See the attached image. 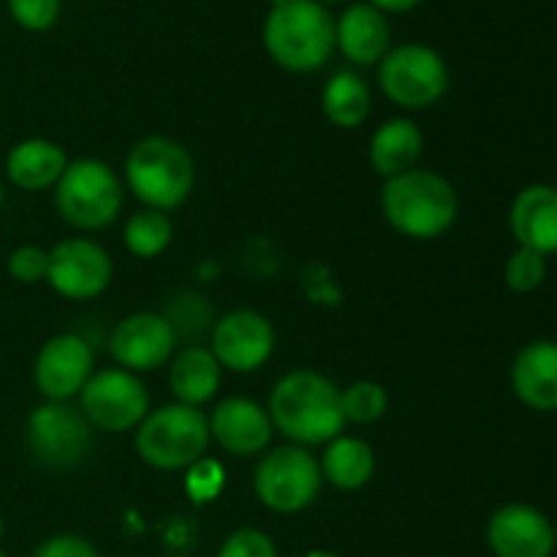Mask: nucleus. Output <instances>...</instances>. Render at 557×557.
<instances>
[{"label": "nucleus", "instance_id": "nucleus-1", "mask_svg": "<svg viewBox=\"0 0 557 557\" xmlns=\"http://www.w3.org/2000/svg\"><path fill=\"white\" fill-rule=\"evenodd\" d=\"M267 413L272 428L294 441V446L330 444L346 428L341 389L326 375L308 368L292 370L272 386Z\"/></svg>", "mask_w": 557, "mask_h": 557}, {"label": "nucleus", "instance_id": "nucleus-2", "mask_svg": "<svg viewBox=\"0 0 557 557\" xmlns=\"http://www.w3.org/2000/svg\"><path fill=\"white\" fill-rule=\"evenodd\" d=\"M381 212L397 234L408 239H438L455 226L460 199L444 174L430 169H411L384 180Z\"/></svg>", "mask_w": 557, "mask_h": 557}, {"label": "nucleus", "instance_id": "nucleus-3", "mask_svg": "<svg viewBox=\"0 0 557 557\" xmlns=\"http://www.w3.org/2000/svg\"><path fill=\"white\" fill-rule=\"evenodd\" d=\"M264 49L281 69L310 74L335 52V20L319 0H288L267 14Z\"/></svg>", "mask_w": 557, "mask_h": 557}, {"label": "nucleus", "instance_id": "nucleus-4", "mask_svg": "<svg viewBox=\"0 0 557 557\" xmlns=\"http://www.w3.org/2000/svg\"><path fill=\"white\" fill-rule=\"evenodd\" d=\"M194 183V158L169 136H147L125 158V185L147 210H177L188 201Z\"/></svg>", "mask_w": 557, "mask_h": 557}, {"label": "nucleus", "instance_id": "nucleus-5", "mask_svg": "<svg viewBox=\"0 0 557 557\" xmlns=\"http://www.w3.org/2000/svg\"><path fill=\"white\" fill-rule=\"evenodd\" d=\"M210 419L201 408L169 403L136 428V455L156 471H188L207 455Z\"/></svg>", "mask_w": 557, "mask_h": 557}, {"label": "nucleus", "instance_id": "nucleus-6", "mask_svg": "<svg viewBox=\"0 0 557 557\" xmlns=\"http://www.w3.org/2000/svg\"><path fill=\"white\" fill-rule=\"evenodd\" d=\"M54 207L69 226L98 232L114 223L123 210V183L117 172L98 158L69 161L54 185Z\"/></svg>", "mask_w": 557, "mask_h": 557}, {"label": "nucleus", "instance_id": "nucleus-7", "mask_svg": "<svg viewBox=\"0 0 557 557\" xmlns=\"http://www.w3.org/2000/svg\"><path fill=\"white\" fill-rule=\"evenodd\" d=\"M379 85L397 107L428 109L449 90V69L428 44H400L379 63Z\"/></svg>", "mask_w": 557, "mask_h": 557}, {"label": "nucleus", "instance_id": "nucleus-8", "mask_svg": "<svg viewBox=\"0 0 557 557\" xmlns=\"http://www.w3.org/2000/svg\"><path fill=\"white\" fill-rule=\"evenodd\" d=\"M321 466L305 446H277L256 466V498L275 515L305 511L321 493Z\"/></svg>", "mask_w": 557, "mask_h": 557}, {"label": "nucleus", "instance_id": "nucleus-9", "mask_svg": "<svg viewBox=\"0 0 557 557\" xmlns=\"http://www.w3.org/2000/svg\"><path fill=\"white\" fill-rule=\"evenodd\" d=\"M27 449L52 471L76 468L92 449V428L71 403H44L27 417Z\"/></svg>", "mask_w": 557, "mask_h": 557}, {"label": "nucleus", "instance_id": "nucleus-10", "mask_svg": "<svg viewBox=\"0 0 557 557\" xmlns=\"http://www.w3.org/2000/svg\"><path fill=\"white\" fill-rule=\"evenodd\" d=\"M79 411L90 428L103 433L136 430L150 413V392L136 373L123 368H107L90 375L79 392Z\"/></svg>", "mask_w": 557, "mask_h": 557}, {"label": "nucleus", "instance_id": "nucleus-11", "mask_svg": "<svg viewBox=\"0 0 557 557\" xmlns=\"http://www.w3.org/2000/svg\"><path fill=\"white\" fill-rule=\"evenodd\" d=\"M112 275V256L87 237L63 239L49 250L47 283L65 299L85 302L101 297Z\"/></svg>", "mask_w": 557, "mask_h": 557}, {"label": "nucleus", "instance_id": "nucleus-12", "mask_svg": "<svg viewBox=\"0 0 557 557\" xmlns=\"http://www.w3.org/2000/svg\"><path fill=\"white\" fill-rule=\"evenodd\" d=\"M210 351L223 370L239 375L256 373L275 351V326L259 310H232L212 326Z\"/></svg>", "mask_w": 557, "mask_h": 557}, {"label": "nucleus", "instance_id": "nucleus-13", "mask_svg": "<svg viewBox=\"0 0 557 557\" xmlns=\"http://www.w3.org/2000/svg\"><path fill=\"white\" fill-rule=\"evenodd\" d=\"M92 368H96V357L85 337L63 332V335L49 337L41 346L33 364V381L47 403H69L85 389L90 375L96 373Z\"/></svg>", "mask_w": 557, "mask_h": 557}, {"label": "nucleus", "instance_id": "nucleus-14", "mask_svg": "<svg viewBox=\"0 0 557 557\" xmlns=\"http://www.w3.org/2000/svg\"><path fill=\"white\" fill-rule=\"evenodd\" d=\"M177 335L166 315L131 313L120 321L109 337V351L114 362L128 373H152L174 357Z\"/></svg>", "mask_w": 557, "mask_h": 557}, {"label": "nucleus", "instance_id": "nucleus-15", "mask_svg": "<svg viewBox=\"0 0 557 557\" xmlns=\"http://www.w3.org/2000/svg\"><path fill=\"white\" fill-rule=\"evenodd\" d=\"M487 547L495 557H553V520L531 504H506L487 520Z\"/></svg>", "mask_w": 557, "mask_h": 557}, {"label": "nucleus", "instance_id": "nucleus-16", "mask_svg": "<svg viewBox=\"0 0 557 557\" xmlns=\"http://www.w3.org/2000/svg\"><path fill=\"white\" fill-rule=\"evenodd\" d=\"M210 438L234 457H253L270 449L275 428L264 406L250 397H226L212 408Z\"/></svg>", "mask_w": 557, "mask_h": 557}, {"label": "nucleus", "instance_id": "nucleus-17", "mask_svg": "<svg viewBox=\"0 0 557 557\" xmlns=\"http://www.w3.org/2000/svg\"><path fill=\"white\" fill-rule=\"evenodd\" d=\"M509 226L517 245L542 256L557 253V188L555 185H528L515 196L509 210Z\"/></svg>", "mask_w": 557, "mask_h": 557}, {"label": "nucleus", "instance_id": "nucleus-18", "mask_svg": "<svg viewBox=\"0 0 557 557\" xmlns=\"http://www.w3.org/2000/svg\"><path fill=\"white\" fill-rule=\"evenodd\" d=\"M511 389L531 411H557V341H533L511 362Z\"/></svg>", "mask_w": 557, "mask_h": 557}, {"label": "nucleus", "instance_id": "nucleus-19", "mask_svg": "<svg viewBox=\"0 0 557 557\" xmlns=\"http://www.w3.org/2000/svg\"><path fill=\"white\" fill-rule=\"evenodd\" d=\"M335 47L354 65H379L392 49L389 20L370 3L348 5L335 22Z\"/></svg>", "mask_w": 557, "mask_h": 557}, {"label": "nucleus", "instance_id": "nucleus-20", "mask_svg": "<svg viewBox=\"0 0 557 557\" xmlns=\"http://www.w3.org/2000/svg\"><path fill=\"white\" fill-rule=\"evenodd\" d=\"M65 166H69L65 150L49 139H25L11 147L5 156V174L16 188L27 194L54 188Z\"/></svg>", "mask_w": 557, "mask_h": 557}, {"label": "nucleus", "instance_id": "nucleus-21", "mask_svg": "<svg viewBox=\"0 0 557 557\" xmlns=\"http://www.w3.org/2000/svg\"><path fill=\"white\" fill-rule=\"evenodd\" d=\"M424 150V136L419 125L408 117L386 120L370 139V166L379 177L392 180L417 169Z\"/></svg>", "mask_w": 557, "mask_h": 557}, {"label": "nucleus", "instance_id": "nucleus-22", "mask_svg": "<svg viewBox=\"0 0 557 557\" xmlns=\"http://www.w3.org/2000/svg\"><path fill=\"white\" fill-rule=\"evenodd\" d=\"M223 368L207 346H185L169 364V389L183 406L201 408L218 395Z\"/></svg>", "mask_w": 557, "mask_h": 557}, {"label": "nucleus", "instance_id": "nucleus-23", "mask_svg": "<svg viewBox=\"0 0 557 557\" xmlns=\"http://www.w3.org/2000/svg\"><path fill=\"white\" fill-rule=\"evenodd\" d=\"M321 476L337 490H362L375 473V455L373 446L354 435H337L326 444L324 455L319 460Z\"/></svg>", "mask_w": 557, "mask_h": 557}, {"label": "nucleus", "instance_id": "nucleus-24", "mask_svg": "<svg viewBox=\"0 0 557 557\" xmlns=\"http://www.w3.org/2000/svg\"><path fill=\"white\" fill-rule=\"evenodd\" d=\"M370 107H373L370 87L357 71H337L321 90V109L337 128H359L368 120Z\"/></svg>", "mask_w": 557, "mask_h": 557}, {"label": "nucleus", "instance_id": "nucleus-25", "mask_svg": "<svg viewBox=\"0 0 557 557\" xmlns=\"http://www.w3.org/2000/svg\"><path fill=\"white\" fill-rule=\"evenodd\" d=\"M174 226L169 212L161 210H141L134 212L125 223V248L136 256V259H156L163 250L172 245Z\"/></svg>", "mask_w": 557, "mask_h": 557}, {"label": "nucleus", "instance_id": "nucleus-26", "mask_svg": "<svg viewBox=\"0 0 557 557\" xmlns=\"http://www.w3.org/2000/svg\"><path fill=\"white\" fill-rule=\"evenodd\" d=\"M341 408L346 424H373L389 408V395L379 381H354L341 392Z\"/></svg>", "mask_w": 557, "mask_h": 557}, {"label": "nucleus", "instance_id": "nucleus-27", "mask_svg": "<svg viewBox=\"0 0 557 557\" xmlns=\"http://www.w3.org/2000/svg\"><path fill=\"white\" fill-rule=\"evenodd\" d=\"M504 281L515 294L539 292L544 286V281H547V256L536 253V250L517 248L506 259Z\"/></svg>", "mask_w": 557, "mask_h": 557}, {"label": "nucleus", "instance_id": "nucleus-28", "mask_svg": "<svg viewBox=\"0 0 557 557\" xmlns=\"http://www.w3.org/2000/svg\"><path fill=\"white\" fill-rule=\"evenodd\" d=\"M11 20L33 33H44L60 20L63 0H5Z\"/></svg>", "mask_w": 557, "mask_h": 557}, {"label": "nucleus", "instance_id": "nucleus-29", "mask_svg": "<svg viewBox=\"0 0 557 557\" xmlns=\"http://www.w3.org/2000/svg\"><path fill=\"white\" fill-rule=\"evenodd\" d=\"M49 272V250L38 248V245H20L16 250H11L9 256V275L16 283H25L33 286L38 281H47Z\"/></svg>", "mask_w": 557, "mask_h": 557}, {"label": "nucleus", "instance_id": "nucleus-30", "mask_svg": "<svg viewBox=\"0 0 557 557\" xmlns=\"http://www.w3.org/2000/svg\"><path fill=\"white\" fill-rule=\"evenodd\" d=\"M218 557H277V547L259 528H239L228 533Z\"/></svg>", "mask_w": 557, "mask_h": 557}, {"label": "nucleus", "instance_id": "nucleus-31", "mask_svg": "<svg viewBox=\"0 0 557 557\" xmlns=\"http://www.w3.org/2000/svg\"><path fill=\"white\" fill-rule=\"evenodd\" d=\"M185 490H188L190 498L196 504H207V500H215L223 490V468L215 460H207L201 457L199 462L188 468V476H185Z\"/></svg>", "mask_w": 557, "mask_h": 557}, {"label": "nucleus", "instance_id": "nucleus-32", "mask_svg": "<svg viewBox=\"0 0 557 557\" xmlns=\"http://www.w3.org/2000/svg\"><path fill=\"white\" fill-rule=\"evenodd\" d=\"M33 557H101V553H98L96 544L87 542L85 536H76V533H58V536H49L47 542L38 544Z\"/></svg>", "mask_w": 557, "mask_h": 557}, {"label": "nucleus", "instance_id": "nucleus-33", "mask_svg": "<svg viewBox=\"0 0 557 557\" xmlns=\"http://www.w3.org/2000/svg\"><path fill=\"white\" fill-rule=\"evenodd\" d=\"M370 5H375L379 11H384V14H406V11L417 9L422 0H368Z\"/></svg>", "mask_w": 557, "mask_h": 557}, {"label": "nucleus", "instance_id": "nucleus-34", "mask_svg": "<svg viewBox=\"0 0 557 557\" xmlns=\"http://www.w3.org/2000/svg\"><path fill=\"white\" fill-rule=\"evenodd\" d=\"M305 557H337V555L330 553V549H313V553H308Z\"/></svg>", "mask_w": 557, "mask_h": 557}, {"label": "nucleus", "instance_id": "nucleus-35", "mask_svg": "<svg viewBox=\"0 0 557 557\" xmlns=\"http://www.w3.org/2000/svg\"><path fill=\"white\" fill-rule=\"evenodd\" d=\"M3 533H5V520H3V515H0V539H3Z\"/></svg>", "mask_w": 557, "mask_h": 557}, {"label": "nucleus", "instance_id": "nucleus-36", "mask_svg": "<svg viewBox=\"0 0 557 557\" xmlns=\"http://www.w3.org/2000/svg\"><path fill=\"white\" fill-rule=\"evenodd\" d=\"M272 3V9H275V5H283V3H288V0H270Z\"/></svg>", "mask_w": 557, "mask_h": 557}, {"label": "nucleus", "instance_id": "nucleus-37", "mask_svg": "<svg viewBox=\"0 0 557 557\" xmlns=\"http://www.w3.org/2000/svg\"><path fill=\"white\" fill-rule=\"evenodd\" d=\"M3 199H5V190H3V185H0V207H3Z\"/></svg>", "mask_w": 557, "mask_h": 557}, {"label": "nucleus", "instance_id": "nucleus-38", "mask_svg": "<svg viewBox=\"0 0 557 557\" xmlns=\"http://www.w3.org/2000/svg\"><path fill=\"white\" fill-rule=\"evenodd\" d=\"M319 3H337V0H319Z\"/></svg>", "mask_w": 557, "mask_h": 557}, {"label": "nucleus", "instance_id": "nucleus-39", "mask_svg": "<svg viewBox=\"0 0 557 557\" xmlns=\"http://www.w3.org/2000/svg\"><path fill=\"white\" fill-rule=\"evenodd\" d=\"M0 557H9V555H5V553H3V549H0Z\"/></svg>", "mask_w": 557, "mask_h": 557}]
</instances>
